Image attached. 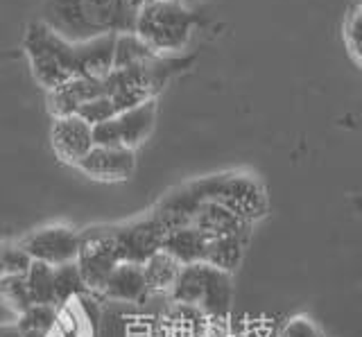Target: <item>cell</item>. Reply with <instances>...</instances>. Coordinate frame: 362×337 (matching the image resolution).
<instances>
[{"mask_svg":"<svg viewBox=\"0 0 362 337\" xmlns=\"http://www.w3.org/2000/svg\"><path fill=\"white\" fill-rule=\"evenodd\" d=\"M154 57V52L134 35V32H120L116 35V48H113V69L139 64L143 59Z\"/></svg>","mask_w":362,"mask_h":337,"instance_id":"23","label":"cell"},{"mask_svg":"<svg viewBox=\"0 0 362 337\" xmlns=\"http://www.w3.org/2000/svg\"><path fill=\"white\" fill-rule=\"evenodd\" d=\"M156 120V100L120 111L113 118L93 127V143L102 148H127L136 150L154 129Z\"/></svg>","mask_w":362,"mask_h":337,"instance_id":"8","label":"cell"},{"mask_svg":"<svg viewBox=\"0 0 362 337\" xmlns=\"http://www.w3.org/2000/svg\"><path fill=\"white\" fill-rule=\"evenodd\" d=\"M25 288L32 303H45V306H57L54 299V274L52 267L45 263L32 261L25 272Z\"/></svg>","mask_w":362,"mask_h":337,"instance_id":"21","label":"cell"},{"mask_svg":"<svg viewBox=\"0 0 362 337\" xmlns=\"http://www.w3.org/2000/svg\"><path fill=\"white\" fill-rule=\"evenodd\" d=\"M5 276V267H3V261H0V278Z\"/></svg>","mask_w":362,"mask_h":337,"instance_id":"32","label":"cell"},{"mask_svg":"<svg viewBox=\"0 0 362 337\" xmlns=\"http://www.w3.org/2000/svg\"><path fill=\"white\" fill-rule=\"evenodd\" d=\"M202 201H206L204 184H202V179H195V182L177 186L170 190V193H165L158 199V204L152 208L150 215L156 220V224L165 233H170V231L190 227Z\"/></svg>","mask_w":362,"mask_h":337,"instance_id":"10","label":"cell"},{"mask_svg":"<svg viewBox=\"0 0 362 337\" xmlns=\"http://www.w3.org/2000/svg\"><path fill=\"white\" fill-rule=\"evenodd\" d=\"M102 95V80L95 77H71L68 82L48 91V109L52 118L77 116L86 102Z\"/></svg>","mask_w":362,"mask_h":337,"instance_id":"14","label":"cell"},{"mask_svg":"<svg viewBox=\"0 0 362 337\" xmlns=\"http://www.w3.org/2000/svg\"><path fill=\"white\" fill-rule=\"evenodd\" d=\"M181 272V265L173 256L165 252H156L152 258H147L143 263V276H145V288L147 297L150 295H170L175 280Z\"/></svg>","mask_w":362,"mask_h":337,"instance_id":"20","label":"cell"},{"mask_svg":"<svg viewBox=\"0 0 362 337\" xmlns=\"http://www.w3.org/2000/svg\"><path fill=\"white\" fill-rule=\"evenodd\" d=\"M100 295L109 301L120 303H139L147 297L143 265L134 263H118L116 269L109 274L105 288L100 290Z\"/></svg>","mask_w":362,"mask_h":337,"instance_id":"17","label":"cell"},{"mask_svg":"<svg viewBox=\"0 0 362 337\" xmlns=\"http://www.w3.org/2000/svg\"><path fill=\"white\" fill-rule=\"evenodd\" d=\"M75 46V64L77 77H95L102 80L113 71V48H116V35H102L88 41L73 43Z\"/></svg>","mask_w":362,"mask_h":337,"instance_id":"15","label":"cell"},{"mask_svg":"<svg viewBox=\"0 0 362 337\" xmlns=\"http://www.w3.org/2000/svg\"><path fill=\"white\" fill-rule=\"evenodd\" d=\"M118 263L120 258L116 254V247H113L109 227H93L79 233V252L75 265L88 292L100 295V290L105 288L109 274L116 269Z\"/></svg>","mask_w":362,"mask_h":337,"instance_id":"7","label":"cell"},{"mask_svg":"<svg viewBox=\"0 0 362 337\" xmlns=\"http://www.w3.org/2000/svg\"><path fill=\"white\" fill-rule=\"evenodd\" d=\"M77 167L86 177L98 179V182L116 184V182H127L136 170V154L127 148H102V145H93Z\"/></svg>","mask_w":362,"mask_h":337,"instance_id":"12","label":"cell"},{"mask_svg":"<svg viewBox=\"0 0 362 337\" xmlns=\"http://www.w3.org/2000/svg\"><path fill=\"white\" fill-rule=\"evenodd\" d=\"M41 23L71 43L102 35L132 32L134 7L129 0H48Z\"/></svg>","mask_w":362,"mask_h":337,"instance_id":"1","label":"cell"},{"mask_svg":"<svg viewBox=\"0 0 362 337\" xmlns=\"http://www.w3.org/2000/svg\"><path fill=\"white\" fill-rule=\"evenodd\" d=\"M0 261H3L5 274L11 276H25L28 267L32 265V258L21 242H0Z\"/></svg>","mask_w":362,"mask_h":337,"instance_id":"26","label":"cell"},{"mask_svg":"<svg viewBox=\"0 0 362 337\" xmlns=\"http://www.w3.org/2000/svg\"><path fill=\"white\" fill-rule=\"evenodd\" d=\"M23 337H45L43 333H23Z\"/></svg>","mask_w":362,"mask_h":337,"instance_id":"31","label":"cell"},{"mask_svg":"<svg viewBox=\"0 0 362 337\" xmlns=\"http://www.w3.org/2000/svg\"><path fill=\"white\" fill-rule=\"evenodd\" d=\"M109 231L120 263L134 265H143L147 258L161 252V244L165 238V231L158 227L152 215L136 218L124 224H113V227H109Z\"/></svg>","mask_w":362,"mask_h":337,"instance_id":"9","label":"cell"},{"mask_svg":"<svg viewBox=\"0 0 362 337\" xmlns=\"http://www.w3.org/2000/svg\"><path fill=\"white\" fill-rule=\"evenodd\" d=\"M18 329L23 333H48L57 317V306H45V303H32L28 310L18 314Z\"/></svg>","mask_w":362,"mask_h":337,"instance_id":"24","label":"cell"},{"mask_svg":"<svg viewBox=\"0 0 362 337\" xmlns=\"http://www.w3.org/2000/svg\"><path fill=\"white\" fill-rule=\"evenodd\" d=\"M249 235H252V233L222 235V238H206V254H204V263L218 267L226 274H233L238 269V265L243 263Z\"/></svg>","mask_w":362,"mask_h":337,"instance_id":"19","label":"cell"},{"mask_svg":"<svg viewBox=\"0 0 362 337\" xmlns=\"http://www.w3.org/2000/svg\"><path fill=\"white\" fill-rule=\"evenodd\" d=\"M192 28H195V18L179 0H143L134 9L132 32L161 57L184 50L190 41Z\"/></svg>","mask_w":362,"mask_h":337,"instance_id":"3","label":"cell"},{"mask_svg":"<svg viewBox=\"0 0 362 337\" xmlns=\"http://www.w3.org/2000/svg\"><path fill=\"white\" fill-rule=\"evenodd\" d=\"M23 48H25L34 80L48 91L68 82L71 77H77L75 46L41 20H32L28 25Z\"/></svg>","mask_w":362,"mask_h":337,"instance_id":"5","label":"cell"},{"mask_svg":"<svg viewBox=\"0 0 362 337\" xmlns=\"http://www.w3.org/2000/svg\"><path fill=\"white\" fill-rule=\"evenodd\" d=\"M279 337H324V335L310 317L299 314V317H292L281 326Z\"/></svg>","mask_w":362,"mask_h":337,"instance_id":"28","label":"cell"},{"mask_svg":"<svg viewBox=\"0 0 362 337\" xmlns=\"http://www.w3.org/2000/svg\"><path fill=\"white\" fill-rule=\"evenodd\" d=\"M170 297L179 306L195 308L209 319H224L231 312L233 280L231 274L206 263L186 265L181 267Z\"/></svg>","mask_w":362,"mask_h":337,"instance_id":"4","label":"cell"},{"mask_svg":"<svg viewBox=\"0 0 362 337\" xmlns=\"http://www.w3.org/2000/svg\"><path fill=\"white\" fill-rule=\"evenodd\" d=\"M0 301L9 306L16 314H21L23 310H28L32 306L28 288H25V278L23 276H11L5 274L0 278Z\"/></svg>","mask_w":362,"mask_h":337,"instance_id":"25","label":"cell"},{"mask_svg":"<svg viewBox=\"0 0 362 337\" xmlns=\"http://www.w3.org/2000/svg\"><path fill=\"white\" fill-rule=\"evenodd\" d=\"M0 337H23V331L16 324H3L0 326Z\"/></svg>","mask_w":362,"mask_h":337,"instance_id":"30","label":"cell"},{"mask_svg":"<svg viewBox=\"0 0 362 337\" xmlns=\"http://www.w3.org/2000/svg\"><path fill=\"white\" fill-rule=\"evenodd\" d=\"M52 150L62 161L77 165L84 156L93 150V127L79 116L54 118L50 129Z\"/></svg>","mask_w":362,"mask_h":337,"instance_id":"13","label":"cell"},{"mask_svg":"<svg viewBox=\"0 0 362 337\" xmlns=\"http://www.w3.org/2000/svg\"><path fill=\"white\" fill-rule=\"evenodd\" d=\"M52 274H54V299H57V306H64V303H71V299L82 297L86 290L82 274L75 263H66L59 267H52Z\"/></svg>","mask_w":362,"mask_h":337,"instance_id":"22","label":"cell"},{"mask_svg":"<svg viewBox=\"0 0 362 337\" xmlns=\"http://www.w3.org/2000/svg\"><path fill=\"white\" fill-rule=\"evenodd\" d=\"M184 64H190V59L181 61L154 54L139 64L113 69L107 77H102V95L109 100L116 114L150 102L163 91L170 77L184 69Z\"/></svg>","mask_w":362,"mask_h":337,"instance_id":"2","label":"cell"},{"mask_svg":"<svg viewBox=\"0 0 362 337\" xmlns=\"http://www.w3.org/2000/svg\"><path fill=\"white\" fill-rule=\"evenodd\" d=\"M21 247L28 252L32 261L59 267L66 263H75L79 252V233L68 227H45L23 238Z\"/></svg>","mask_w":362,"mask_h":337,"instance_id":"11","label":"cell"},{"mask_svg":"<svg viewBox=\"0 0 362 337\" xmlns=\"http://www.w3.org/2000/svg\"><path fill=\"white\" fill-rule=\"evenodd\" d=\"M161 252H165L168 256H173L181 267L204 263V254H206V238H204V235L195 227H184V229L165 233Z\"/></svg>","mask_w":362,"mask_h":337,"instance_id":"18","label":"cell"},{"mask_svg":"<svg viewBox=\"0 0 362 337\" xmlns=\"http://www.w3.org/2000/svg\"><path fill=\"white\" fill-rule=\"evenodd\" d=\"M342 39H344V46L351 54V59H354L356 66H360V0H354L349 14L344 16Z\"/></svg>","mask_w":362,"mask_h":337,"instance_id":"27","label":"cell"},{"mask_svg":"<svg viewBox=\"0 0 362 337\" xmlns=\"http://www.w3.org/2000/svg\"><path fill=\"white\" fill-rule=\"evenodd\" d=\"M190 227H195L204 238H222V235H238V233H252V224L235 218L231 211L206 199L202 201Z\"/></svg>","mask_w":362,"mask_h":337,"instance_id":"16","label":"cell"},{"mask_svg":"<svg viewBox=\"0 0 362 337\" xmlns=\"http://www.w3.org/2000/svg\"><path fill=\"white\" fill-rule=\"evenodd\" d=\"M45 337H79V321H77V317L71 310H66V312L57 310L54 324L50 326V331L45 333Z\"/></svg>","mask_w":362,"mask_h":337,"instance_id":"29","label":"cell"},{"mask_svg":"<svg viewBox=\"0 0 362 337\" xmlns=\"http://www.w3.org/2000/svg\"><path fill=\"white\" fill-rule=\"evenodd\" d=\"M204 195L215 204L231 211L247 224L263 220L269 211L265 186L249 172H220L202 177Z\"/></svg>","mask_w":362,"mask_h":337,"instance_id":"6","label":"cell"}]
</instances>
